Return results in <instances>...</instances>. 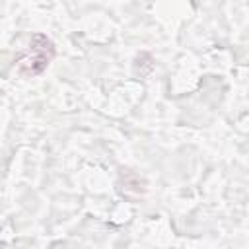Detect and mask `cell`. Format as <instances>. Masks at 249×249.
I'll return each instance as SVG.
<instances>
[{
  "mask_svg": "<svg viewBox=\"0 0 249 249\" xmlns=\"http://www.w3.org/2000/svg\"><path fill=\"white\" fill-rule=\"evenodd\" d=\"M53 56H54V45H53V41L47 35L37 33V35H33L27 51L18 58V72L21 76H27V78L31 76L33 78V76L41 74L49 66V62L53 60Z\"/></svg>",
  "mask_w": 249,
  "mask_h": 249,
  "instance_id": "6da1fadb",
  "label": "cell"
}]
</instances>
